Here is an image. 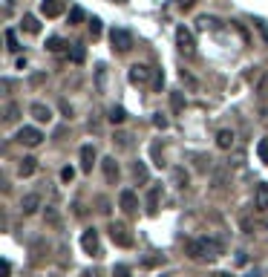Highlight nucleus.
<instances>
[{
	"instance_id": "f257e3e1",
	"label": "nucleus",
	"mask_w": 268,
	"mask_h": 277,
	"mask_svg": "<svg viewBox=\"0 0 268 277\" xmlns=\"http://www.w3.org/2000/svg\"><path fill=\"white\" fill-rule=\"evenodd\" d=\"M185 251L190 260H216L222 254V242L211 240V237H196V240H188Z\"/></svg>"
},
{
	"instance_id": "f03ea898",
	"label": "nucleus",
	"mask_w": 268,
	"mask_h": 277,
	"mask_svg": "<svg viewBox=\"0 0 268 277\" xmlns=\"http://www.w3.org/2000/svg\"><path fill=\"white\" fill-rule=\"evenodd\" d=\"M176 46L185 58H193V55H196V41H193V32H190L188 26L176 29Z\"/></svg>"
},
{
	"instance_id": "7ed1b4c3",
	"label": "nucleus",
	"mask_w": 268,
	"mask_h": 277,
	"mask_svg": "<svg viewBox=\"0 0 268 277\" xmlns=\"http://www.w3.org/2000/svg\"><path fill=\"white\" fill-rule=\"evenodd\" d=\"M150 75H153V70L147 67V64H133V67H130V72H127V78H130V84H133V87H144V84L150 81Z\"/></svg>"
},
{
	"instance_id": "20e7f679",
	"label": "nucleus",
	"mask_w": 268,
	"mask_h": 277,
	"mask_svg": "<svg viewBox=\"0 0 268 277\" xmlns=\"http://www.w3.org/2000/svg\"><path fill=\"white\" fill-rule=\"evenodd\" d=\"M20 144H26V147H38V144L44 142V133L38 130V127H20L18 133H15Z\"/></svg>"
},
{
	"instance_id": "39448f33",
	"label": "nucleus",
	"mask_w": 268,
	"mask_h": 277,
	"mask_svg": "<svg viewBox=\"0 0 268 277\" xmlns=\"http://www.w3.org/2000/svg\"><path fill=\"white\" fill-rule=\"evenodd\" d=\"M110 237H113V242L121 245V249H130V245H133V237H130L124 223H110Z\"/></svg>"
},
{
	"instance_id": "423d86ee",
	"label": "nucleus",
	"mask_w": 268,
	"mask_h": 277,
	"mask_svg": "<svg viewBox=\"0 0 268 277\" xmlns=\"http://www.w3.org/2000/svg\"><path fill=\"white\" fill-rule=\"evenodd\" d=\"M110 44H113V49H118V52H130L133 35H130L127 29H113V32H110Z\"/></svg>"
},
{
	"instance_id": "0eeeda50",
	"label": "nucleus",
	"mask_w": 268,
	"mask_h": 277,
	"mask_svg": "<svg viewBox=\"0 0 268 277\" xmlns=\"http://www.w3.org/2000/svg\"><path fill=\"white\" fill-rule=\"evenodd\" d=\"M63 9H66V0H41V15L44 18H61Z\"/></svg>"
},
{
	"instance_id": "6e6552de",
	"label": "nucleus",
	"mask_w": 268,
	"mask_h": 277,
	"mask_svg": "<svg viewBox=\"0 0 268 277\" xmlns=\"http://www.w3.org/2000/svg\"><path fill=\"white\" fill-rule=\"evenodd\" d=\"M29 113H32V118H35L38 125H49V121H52V107H49V104L35 101V104L29 107Z\"/></svg>"
},
{
	"instance_id": "1a4fd4ad",
	"label": "nucleus",
	"mask_w": 268,
	"mask_h": 277,
	"mask_svg": "<svg viewBox=\"0 0 268 277\" xmlns=\"http://www.w3.org/2000/svg\"><path fill=\"white\" fill-rule=\"evenodd\" d=\"M81 249L87 251V254H98V231L95 228H87V231L81 234Z\"/></svg>"
},
{
	"instance_id": "9d476101",
	"label": "nucleus",
	"mask_w": 268,
	"mask_h": 277,
	"mask_svg": "<svg viewBox=\"0 0 268 277\" xmlns=\"http://www.w3.org/2000/svg\"><path fill=\"white\" fill-rule=\"evenodd\" d=\"M118 205H121V211H124V214H133L136 208H139V197H136L130 188H124L121 194H118Z\"/></svg>"
},
{
	"instance_id": "9b49d317",
	"label": "nucleus",
	"mask_w": 268,
	"mask_h": 277,
	"mask_svg": "<svg viewBox=\"0 0 268 277\" xmlns=\"http://www.w3.org/2000/svg\"><path fill=\"white\" fill-rule=\"evenodd\" d=\"M95 159H98L95 147H92V144H84V147H81V170H84V173H89V170H92V165H95Z\"/></svg>"
},
{
	"instance_id": "f8f14e48",
	"label": "nucleus",
	"mask_w": 268,
	"mask_h": 277,
	"mask_svg": "<svg viewBox=\"0 0 268 277\" xmlns=\"http://www.w3.org/2000/svg\"><path fill=\"white\" fill-rule=\"evenodd\" d=\"M254 208H257V211H268V182L257 185V194H254Z\"/></svg>"
},
{
	"instance_id": "ddd939ff",
	"label": "nucleus",
	"mask_w": 268,
	"mask_h": 277,
	"mask_svg": "<svg viewBox=\"0 0 268 277\" xmlns=\"http://www.w3.org/2000/svg\"><path fill=\"white\" fill-rule=\"evenodd\" d=\"M233 142H237L233 130H219V133H216V147H219V150H231Z\"/></svg>"
},
{
	"instance_id": "4468645a",
	"label": "nucleus",
	"mask_w": 268,
	"mask_h": 277,
	"mask_svg": "<svg viewBox=\"0 0 268 277\" xmlns=\"http://www.w3.org/2000/svg\"><path fill=\"white\" fill-rule=\"evenodd\" d=\"M38 208H41V197L38 194H26V197L20 199V211L23 214H35Z\"/></svg>"
},
{
	"instance_id": "2eb2a0df",
	"label": "nucleus",
	"mask_w": 268,
	"mask_h": 277,
	"mask_svg": "<svg viewBox=\"0 0 268 277\" xmlns=\"http://www.w3.org/2000/svg\"><path fill=\"white\" fill-rule=\"evenodd\" d=\"M35 170H38V159H35V156H23V159H20V165H18L20 176H32Z\"/></svg>"
},
{
	"instance_id": "dca6fc26",
	"label": "nucleus",
	"mask_w": 268,
	"mask_h": 277,
	"mask_svg": "<svg viewBox=\"0 0 268 277\" xmlns=\"http://www.w3.org/2000/svg\"><path fill=\"white\" fill-rule=\"evenodd\" d=\"M101 168H104V176H107V182H116V179H118V162L113 159V156H107V159L101 162Z\"/></svg>"
},
{
	"instance_id": "f3484780",
	"label": "nucleus",
	"mask_w": 268,
	"mask_h": 277,
	"mask_svg": "<svg viewBox=\"0 0 268 277\" xmlns=\"http://www.w3.org/2000/svg\"><path fill=\"white\" fill-rule=\"evenodd\" d=\"M23 29H26L29 35H38L41 32V23H38L35 15H23Z\"/></svg>"
},
{
	"instance_id": "a211bd4d",
	"label": "nucleus",
	"mask_w": 268,
	"mask_h": 277,
	"mask_svg": "<svg viewBox=\"0 0 268 277\" xmlns=\"http://www.w3.org/2000/svg\"><path fill=\"white\" fill-rule=\"evenodd\" d=\"M159 197H161V188H153L150 194H147V211H150V214H156V205H159Z\"/></svg>"
},
{
	"instance_id": "6ab92c4d",
	"label": "nucleus",
	"mask_w": 268,
	"mask_h": 277,
	"mask_svg": "<svg viewBox=\"0 0 268 277\" xmlns=\"http://www.w3.org/2000/svg\"><path fill=\"white\" fill-rule=\"evenodd\" d=\"M18 116H20V107L15 104V101H9V104H6V125L18 121Z\"/></svg>"
},
{
	"instance_id": "aec40b11",
	"label": "nucleus",
	"mask_w": 268,
	"mask_h": 277,
	"mask_svg": "<svg viewBox=\"0 0 268 277\" xmlns=\"http://www.w3.org/2000/svg\"><path fill=\"white\" fill-rule=\"evenodd\" d=\"M110 121H113V125H121V121H124L127 118V113H124V107H110Z\"/></svg>"
},
{
	"instance_id": "412c9836",
	"label": "nucleus",
	"mask_w": 268,
	"mask_h": 277,
	"mask_svg": "<svg viewBox=\"0 0 268 277\" xmlns=\"http://www.w3.org/2000/svg\"><path fill=\"white\" fill-rule=\"evenodd\" d=\"M257 156L262 165H268V139H259L257 142Z\"/></svg>"
},
{
	"instance_id": "4be33fe9",
	"label": "nucleus",
	"mask_w": 268,
	"mask_h": 277,
	"mask_svg": "<svg viewBox=\"0 0 268 277\" xmlns=\"http://www.w3.org/2000/svg\"><path fill=\"white\" fill-rule=\"evenodd\" d=\"M81 20H84V9H81V6H72L70 9V26H78Z\"/></svg>"
},
{
	"instance_id": "5701e85b",
	"label": "nucleus",
	"mask_w": 268,
	"mask_h": 277,
	"mask_svg": "<svg viewBox=\"0 0 268 277\" xmlns=\"http://www.w3.org/2000/svg\"><path fill=\"white\" fill-rule=\"evenodd\" d=\"M216 26V18H208V15H202V18L196 20V29H202V32H208V29Z\"/></svg>"
},
{
	"instance_id": "b1692460",
	"label": "nucleus",
	"mask_w": 268,
	"mask_h": 277,
	"mask_svg": "<svg viewBox=\"0 0 268 277\" xmlns=\"http://www.w3.org/2000/svg\"><path fill=\"white\" fill-rule=\"evenodd\" d=\"M63 46H66V44H63L61 38H49V41H46V49H49V52H55V55L61 52Z\"/></svg>"
},
{
	"instance_id": "393cba45",
	"label": "nucleus",
	"mask_w": 268,
	"mask_h": 277,
	"mask_svg": "<svg viewBox=\"0 0 268 277\" xmlns=\"http://www.w3.org/2000/svg\"><path fill=\"white\" fill-rule=\"evenodd\" d=\"M6 44H9V52H18L20 44H18V35L12 32V29H6Z\"/></svg>"
},
{
	"instance_id": "a878e982",
	"label": "nucleus",
	"mask_w": 268,
	"mask_h": 277,
	"mask_svg": "<svg viewBox=\"0 0 268 277\" xmlns=\"http://www.w3.org/2000/svg\"><path fill=\"white\" fill-rule=\"evenodd\" d=\"M133 173H136V179H139V182H147V168H144V162H136V165H133Z\"/></svg>"
},
{
	"instance_id": "bb28decb",
	"label": "nucleus",
	"mask_w": 268,
	"mask_h": 277,
	"mask_svg": "<svg viewBox=\"0 0 268 277\" xmlns=\"http://www.w3.org/2000/svg\"><path fill=\"white\" fill-rule=\"evenodd\" d=\"M173 179H176V185H179V188H185V185H188V173H185L182 168L173 170Z\"/></svg>"
},
{
	"instance_id": "cd10ccee",
	"label": "nucleus",
	"mask_w": 268,
	"mask_h": 277,
	"mask_svg": "<svg viewBox=\"0 0 268 277\" xmlns=\"http://www.w3.org/2000/svg\"><path fill=\"white\" fill-rule=\"evenodd\" d=\"M170 104H173V110H176V113H182V107H185V99H182V93H173V96H170Z\"/></svg>"
},
{
	"instance_id": "c85d7f7f",
	"label": "nucleus",
	"mask_w": 268,
	"mask_h": 277,
	"mask_svg": "<svg viewBox=\"0 0 268 277\" xmlns=\"http://www.w3.org/2000/svg\"><path fill=\"white\" fill-rule=\"evenodd\" d=\"M95 78H98V93H104V81H107V67H98V70H95Z\"/></svg>"
},
{
	"instance_id": "c756f323",
	"label": "nucleus",
	"mask_w": 268,
	"mask_h": 277,
	"mask_svg": "<svg viewBox=\"0 0 268 277\" xmlns=\"http://www.w3.org/2000/svg\"><path fill=\"white\" fill-rule=\"evenodd\" d=\"M89 32H92V38L101 35V20H98V18H92V23H89Z\"/></svg>"
},
{
	"instance_id": "7c9ffc66",
	"label": "nucleus",
	"mask_w": 268,
	"mask_h": 277,
	"mask_svg": "<svg viewBox=\"0 0 268 277\" xmlns=\"http://www.w3.org/2000/svg\"><path fill=\"white\" fill-rule=\"evenodd\" d=\"M153 125L159 127V130H164V127H168V118L161 116V113H156V116H153Z\"/></svg>"
},
{
	"instance_id": "2f4dec72",
	"label": "nucleus",
	"mask_w": 268,
	"mask_h": 277,
	"mask_svg": "<svg viewBox=\"0 0 268 277\" xmlns=\"http://www.w3.org/2000/svg\"><path fill=\"white\" fill-rule=\"evenodd\" d=\"M72 179H75V170H72V168H63L61 170V182H72Z\"/></svg>"
},
{
	"instance_id": "473e14b6",
	"label": "nucleus",
	"mask_w": 268,
	"mask_h": 277,
	"mask_svg": "<svg viewBox=\"0 0 268 277\" xmlns=\"http://www.w3.org/2000/svg\"><path fill=\"white\" fill-rule=\"evenodd\" d=\"M113 277H130V268L127 266H116L113 268Z\"/></svg>"
},
{
	"instance_id": "72a5a7b5",
	"label": "nucleus",
	"mask_w": 268,
	"mask_h": 277,
	"mask_svg": "<svg viewBox=\"0 0 268 277\" xmlns=\"http://www.w3.org/2000/svg\"><path fill=\"white\" fill-rule=\"evenodd\" d=\"M72 58H75V61H78V64L84 61V49H81L78 44H75V52H72Z\"/></svg>"
},
{
	"instance_id": "f704fd0d",
	"label": "nucleus",
	"mask_w": 268,
	"mask_h": 277,
	"mask_svg": "<svg viewBox=\"0 0 268 277\" xmlns=\"http://www.w3.org/2000/svg\"><path fill=\"white\" fill-rule=\"evenodd\" d=\"M61 110H63V116H66V118L72 116V107H70V104H66V101H61Z\"/></svg>"
},
{
	"instance_id": "c9c22d12",
	"label": "nucleus",
	"mask_w": 268,
	"mask_h": 277,
	"mask_svg": "<svg viewBox=\"0 0 268 277\" xmlns=\"http://www.w3.org/2000/svg\"><path fill=\"white\" fill-rule=\"evenodd\" d=\"M9 271H12V263L9 260H3V277H9Z\"/></svg>"
},
{
	"instance_id": "e433bc0d",
	"label": "nucleus",
	"mask_w": 268,
	"mask_h": 277,
	"mask_svg": "<svg viewBox=\"0 0 268 277\" xmlns=\"http://www.w3.org/2000/svg\"><path fill=\"white\" fill-rule=\"evenodd\" d=\"M179 3H182V9H190V6H193L196 0H179Z\"/></svg>"
},
{
	"instance_id": "4c0bfd02",
	"label": "nucleus",
	"mask_w": 268,
	"mask_h": 277,
	"mask_svg": "<svg viewBox=\"0 0 268 277\" xmlns=\"http://www.w3.org/2000/svg\"><path fill=\"white\" fill-rule=\"evenodd\" d=\"M116 3H127V0H116Z\"/></svg>"
},
{
	"instance_id": "58836bf2",
	"label": "nucleus",
	"mask_w": 268,
	"mask_h": 277,
	"mask_svg": "<svg viewBox=\"0 0 268 277\" xmlns=\"http://www.w3.org/2000/svg\"><path fill=\"white\" fill-rule=\"evenodd\" d=\"M222 277H231V274H222Z\"/></svg>"
}]
</instances>
